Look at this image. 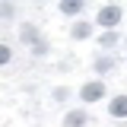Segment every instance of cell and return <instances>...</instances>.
<instances>
[{
  "mask_svg": "<svg viewBox=\"0 0 127 127\" xmlns=\"http://www.w3.org/2000/svg\"><path fill=\"white\" fill-rule=\"evenodd\" d=\"M92 67H95V73H108L111 67H114V61H111V57H98Z\"/></svg>",
  "mask_w": 127,
  "mask_h": 127,
  "instance_id": "8",
  "label": "cell"
},
{
  "mask_svg": "<svg viewBox=\"0 0 127 127\" xmlns=\"http://www.w3.org/2000/svg\"><path fill=\"white\" fill-rule=\"evenodd\" d=\"M102 95H105V83H98V79L86 83V86L79 89V98H83V102H98Z\"/></svg>",
  "mask_w": 127,
  "mask_h": 127,
  "instance_id": "3",
  "label": "cell"
},
{
  "mask_svg": "<svg viewBox=\"0 0 127 127\" xmlns=\"http://www.w3.org/2000/svg\"><path fill=\"white\" fill-rule=\"evenodd\" d=\"M95 19H98V26L114 29V26L121 22V6H118V3H108V6H102V10H98V16H95Z\"/></svg>",
  "mask_w": 127,
  "mask_h": 127,
  "instance_id": "2",
  "label": "cell"
},
{
  "mask_svg": "<svg viewBox=\"0 0 127 127\" xmlns=\"http://www.w3.org/2000/svg\"><path fill=\"white\" fill-rule=\"evenodd\" d=\"M89 22H76V26H73V29H70V35H73V38H76V41H83V38H89Z\"/></svg>",
  "mask_w": 127,
  "mask_h": 127,
  "instance_id": "6",
  "label": "cell"
},
{
  "mask_svg": "<svg viewBox=\"0 0 127 127\" xmlns=\"http://www.w3.org/2000/svg\"><path fill=\"white\" fill-rule=\"evenodd\" d=\"M67 95H70V92H67V89H54V98H57V102H64Z\"/></svg>",
  "mask_w": 127,
  "mask_h": 127,
  "instance_id": "12",
  "label": "cell"
},
{
  "mask_svg": "<svg viewBox=\"0 0 127 127\" xmlns=\"http://www.w3.org/2000/svg\"><path fill=\"white\" fill-rule=\"evenodd\" d=\"M108 114H114V118H127V95H114V98H111Z\"/></svg>",
  "mask_w": 127,
  "mask_h": 127,
  "instance_id": "4",
  "label": "cell"
},
{
  "mask_svg": "<svg viewBox=\"0 0 127 127\" xmlns=\"http://www.w3.org/2000/svg\"><path fill=\"white\" fill-rule=\"evenodd\" d=\"M98 41H102V48H114V45H118V32H114V29H108L102 38H98Z\"/></svg>",
  "mask_w": 127,
  "mask_h": 127,
  "instance_id": "9",
  "label": "cell"
},
{
  "mask_svg": "<svg viewBox=\"0 0 127 127\" xmlns=\"http://www.w3.org/2000/svg\"><path fill=\"white\" fill-rule=\"evenodd\" d=\"M64 124H70V127H83V124H86V114H83V111H70V114L64 118Z\"/></svg>",
  "mask_w": 127,
  "mask_h": 127,
  "instance_id": "7",
  "label": "cell"
},
{
  "mask_svg": "<svg viewBox=\"0 0 127 127\" xmlns=\"http://www.w3.org/2000/svg\"><path fill=\"white\" fill-rule=\"evenodd\" d=\"M83 10V0H61V13L64 16H76Z\"/></svg>",
  "mask_w": 127,
  "mask_h": 127,
  "instance_id": "5",
  "label": "cell"
},
{
  "mask_svg": "<svg viewBox=\"0 0 127 127\" xmlns=\"http://www.w3.org/2000/svg\"><path fill=\"white\" fill-rule=\"evenodd\" d=\"M19 35H22L26 45H32V51H38V54H45V51H48V45L41 41V35H38V29H35L32 22H22V26H19Z\"/></svg>",
  "mask_w": 127,
  "mask_h": 127,
  "instance_id": "1",
  "label": "cell"
},
{
  "mask_svg": "<svg viewBox=\"0 0 127 127\" xmlns=\"http://www.w3.org/2000/svg\"><path fill=\"white\" fill-rule=\"evenodd\" d=\"M0 64H10V48H6V45L0 48Z\"/></svg>",
  "mask_w": 127,
  "mask_h": 127,
  "instance_id": "10",
  "label": "cell"
},
{
  "mask_svg": "<svg viewBox=\"0 0 127 127\" xmlns=\"http://www.w3.org/2000/svg\"><path fill=\"white\" fill-rule=\"evenodd\" d=\"M0 16H3V19H10V16H13V6H10V3H3V10H0Z\"/></svg>",
  "mask_w": 127,
  "mask_h": 127,
  "instance_id": "11",
  "label": "cell"
}]
</instances>
